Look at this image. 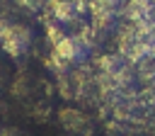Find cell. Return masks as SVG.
<instances>
[{"instance_id": "3", "label": "cell", "mask_w": 155, "mask_h": 136, "mask_svg": "<svg viewBox=\"0 0 155 136\" xmlns=\"http://www.w3.org/2000/svg\"><path fill=\"white\" fill-rule=\"evenodd\" d=\"M58 121L73 136H92L94 134L92 117L85 109H80V107H63V109H58Z\"/></svg>"}, {"instance_id": "5", "label": "cell", "mask_w": 155, "mask_h": 136, "mask_svg": "<svg viewBox=\"0 0 155 136\" xmlns=\"http://www.w3.org/2000/svg\"><path fill=\"white\" fill-rule=\"evenodd\" d=\"M0 136H19L15 129H7V126H0Z\"/></svg>"}, {"instance_id": "1", "label": "cell", "mask_w": 155, "mask_h": 136, "mask_svg": "<svg viewBox=\"0 0 155 136\" xmlns=\"http://www.w3.org/2000/svg\"><path fill=\"white\" fill-rule=\"evenodd\" d=\"M44 10L63 29H80L90 15V0H44Z\"/></svg>"}, {"instance_id": "2", "label": "cell", "mask_w": 155, "mask_h": 136, "mask_svg": "<svg viewBox=\"0 0 155 136\" xmlns=\"http://www.w3.org/2000/svg\"><path fill=\"white\" fill-rule=\"evenodd\" d=\"M0 46H2V51L7 56L22 58L29 51V46H31V32H29V27L22 24V22H10L7 19V24L0 32Z\"/></svg>"}, {"instance_id": "4", "label": "cell", "mask_w": 155, "mask_h": 136, "mask_svg": "<svg viewBox=\"0 0 155 136\" xmlns=\"http://www.w3.org/2000/svg\"><path fill=\"white\" fill-rule=\"evenodd\" d=\"M12 2L22 10H29V12H39L44 7V0H12Z\"/></svg>"}]
</instances>
